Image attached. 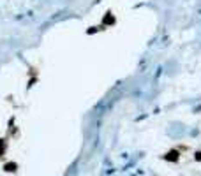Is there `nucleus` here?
Listing matches in <instances>:
<instances>
[{
	"mask_svg": "<svg viewBox=\"0 0 201 176\" xmlns=\"http://www.w3.org/2000/svg\"><path fill=\"white\" fill-rule=\"evenodd\" d=\"M178 159H180V153L176 150H171V152H168L164 155V160H168V162H178Z\"/></svg>",
	"mask_w": 201,
	"mask_h": 176,
	"instance_id": "obj_1",
	"label": "nucleus"
},
{
	"mask_svg": "<svg viewBox=\"0 0 201 176\" xmlns=\"http://www.w3.org/2000/svg\"><path fill=\"white\" fill-rule=\"evenodd\" d=\"M16 169H18L16 162H6V164H4V171H6V173H16Z\"/></svg>",
	"mask_w": 201,
	"mask_h": 176,
	"instance_id": "obj_2",
	"label": "nucleus"
},
{
	"mask_svg": "<svg viewBox=\"0 0 201 176\" xmlns=\"http://www.w3.org/2000/svg\"><path fill=\"white\" fill-rule=\"evenodd\" d=\"M103 23H104V25H113V23H115V16L111 14V12H108V14L103 18Z\"/></svg>",
	"mask_w": 201,
	"mask_h": 176,
	"instance_id": "obj_3",
	"label": "nucleus"
},
{
	"mask_svg": "<svg viewBox=\"0 0 201 176\" xmlns=\"http://www.w3.org/2000/svg\"><path fill=\"white\" fill-rule=\"evenodd\" d=\"M6 150H7V141L6 139H0V157L6 153Z\"/></svg>",
	"mask_w": 201,
	"mask_h": 176,
	"instance_id": "obj_4",
	"label": "nucleus"
},
{
	"mask_svg": "<svg viewBox=\"0 0 201 176\" xmlns=\"http://www.w3.org/2000/svg\"><path fill=\"white\" fill-rule=\"evenodd\" d=\"M194 159H196V160H201V152H196V153H194Z\"/></svg>",
	"mask_w": 201,
	"mask_h": 176,
	"instance_id": "obj_5",
	"label": "nucleus"
},
{
	"mask_svg": "<svg viewBox=\"0 0 201 176\" xmlns=\"http://www.w3.org/2000/svg\"><path fill=\"white\" fill-rule=\"evenodd\" d=\"M87 32H88V33H95V32H97V28H88Z\"/></svg>",
	"mask_w": 201,
	"mask_h": 176,
	"instance_id": "obj_6",
	"label": "nucleus"
}]
</instances>
